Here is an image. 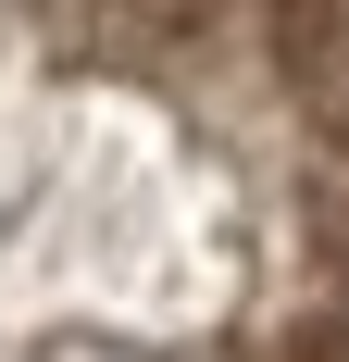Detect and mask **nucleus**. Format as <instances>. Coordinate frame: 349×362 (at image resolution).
Masks as SVG:
<instances>
[{
	"label": "nucleus",
	"mask_w": 349,
	"mask_h": 362,
	"mask_svg": "<svg viewBox=\"0 0 349 362\" xmlns=\"http://www.w3.org/2000/svg\"><path fill=\"white\" fill-rule=\"evenodd\" d=\"M287 50L312 63V88L349 75V0H287Z\"/></svg>",
	"instance_id": "1"
}]
</instances>
